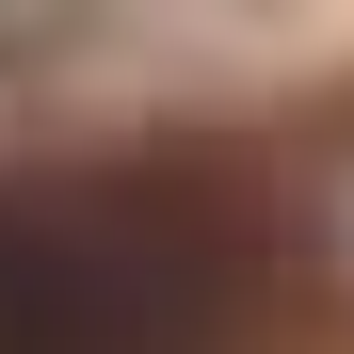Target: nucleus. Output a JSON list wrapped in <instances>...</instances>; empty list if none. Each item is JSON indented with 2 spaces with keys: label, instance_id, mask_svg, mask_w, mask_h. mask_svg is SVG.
<instances>
[{
  "label": "nucleus",
  "instance_id": "nucleus-1",
  "mask_svg": "<svg viewBox=\"0 0 354 354\" xmlns=\"http://www.w3.org/2000/svg\"><path fill=\"white\" fill-rule=\"evenodd\" d=\"M242 258L145 194H0V354H225Z\"/></svg>",
  "mask_w": 354,
  "mask_h": 354
}]
</instances>
